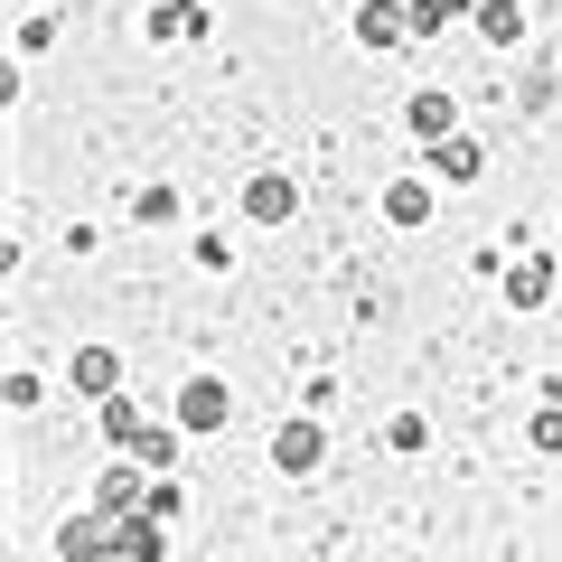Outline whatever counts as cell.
Listing matches in <instances>:
<instances>
[{
    "label": "cell",
    "instance_id": "obj_1",
    "mask_svg": "<svg viewBox=\"0 0 562 562\" xmlns=\"http://www.w3.org/2000/svg\"><path fill=\"white\" fill-rule=\"evenodd\" d=\"M113 553H122V516H103V506L57 525V562H113Z\"/></svg>",
    "mask_w": 562,
    "mask_h": 562
},
{
    "label": "cell",
    "instance_id": "obj_2",
    "mask_svg": "<svg viewBox=\"0 0 562 562\" xmlns=\"http://www.w3.org/2000/svg\"><path fill=\"white\" fill-rule=\"evenodd\" d=\"M225 413H235V394H225L216 375H198V384L179 394V422H188V431H225Z\"/></svg>",
    "mask_w": 562,
    "mask_h": 562
},
{
    "label": "cell",
    "instance_id": "obj_3",
    "mask_svg": "<svg viewBox=\"0 0 562 562\" xmlns=\"http://www.w3.org/2000/svg\"><path fill=\"white\" fill-rule=\"evenodd\" d=\"M272 469H319V422H281L272 431Z\"/></svg>",
    "mask_w": 562,
    "mask_h": 562
},
{
    "label": "cell",
    "instance_id": "obj_4",
    "mask_svg": "<svg viewBox=\"0 0 562 562\" xmlns=\"http://www.w3.org/2000/svg\"><path fill=\"white\" fill-rule=\"evenodd\" d=\"M357 38H366V47H394V38H413V10H394V0H366V10H357Z\"/></svg>",
    "mask_w": 562,
    "mask_h": 562
},
{
    "label": "cell",
    "instance_id": "obj_5",
    "mask_svg": "<svg viewBox=\"0 0 562 562\" xmlns=\"http://www.w3.org/2000/svg\"><path fill=\"white\" fill-rule=\"evenodd\" d=\"M244 206H254V216H262V225H281V216H291V206H301V188L281 179V169H262V179H254V188H244Z\"/></svg>",
    "mask_w": 562,
    "mask_h": 562
},
{
    "label": "cell",
    "instance_id": "obj_6",
    "mask_svg": "<svg viewBox=\"0 0 562 562\" xmlns=\"http://www.w3.org/2000/svg\"><path fill=\"white\" fill-rule=\"evenodd\" d=\"M66 384H76V394H103V403H113V384H122V366H113V347H85V357L66 366Z\"/></svg>",
    "mask_w": 562,
    "mask_h": 562
},
{
    "label": "cell",
    "instance_id": "obj_7",
    "mask_svg": "<svg viewBox=\"0 0 562 562\" xmlns=\"http://www.w3.org/2000/svg\"><path fill=\"white\" fill-rule=\"evenodd\" d=\"M543 291H553V262H543V254H535V262H516V272H506V301H516V310H535Z\"/></svg>",
    "mask_w": 562,
    "mask_h": 562
},
{
    "label": "cell",
    "instance_id": "obj_8",
    "mask_svg": "<svg viewBox=\"0 0 562 562\" xmlns=\"http://www.w3.org/2000/svg\"><path fill=\"white\" fill-rule=\"evenodd\" d=\"M132 497H140V469L122 460V469H103V487H94V506L103 516H132Z\"/></svg>",
    "mask_w": 562,
    "mask_h": 562
},
{
    "label": "cell",
    "instance_id": "obj_9",
    "mask_svg": "<svg viewBox=\"0 0 562 562\" xmlns=\"http://www.w3.org/2000/svg\"><path fill=\"white\" fill-rule=\"evenodd\" d=\"M113 562H160V516H122V553Z\"/></svg>",
    "mask_w": 562,
    "mask_h": 562
},
{
    "label": "cell",
    "instance_id": "obj_10",
    "mask_svg": "<svg viewBox=\"0 0 562 562\" xmlns=\"http://www.w3.org/2000/svg\"><path fill=\"white\" fill-rule=\"evenodd\" d=\"M384 216H394V225H422V216H431V188H422V179H394V188H384Z\"/></svg>",
    "mask_w": 562,
    "mask_h": 562
},
{
    "label": "cell",
    "instance_id": "obj_11",
    "mask_svg": "<svg viewBox=\"0 0 562 562\" xmlns=\"http://www.w3.org/2000/svg\"><path fill=\"white\" fill-rule=\"evenodd\" d=\"M403 122H413L422 140H450V94H413V113H403Z\"/></svg>",
    "mask_w": 562,
    "mask_h": 562
},
{
    "label": "cell",
    "instance_id": "obj_12",
    "mask_svg": "<svg viewBox=\"0 0 562 562\" xmlns=\"http://www.w3.org/2000/svg\"><path fill=\"white\" fill-rule=\"evenodd\" d=\"M479 29H487L497 47H516V38H525V10H516V0H487V10H479Z\"/></svg>",
    "mask_w": 562,
    "mask_h": 562
},
{
    "label": "cell",
    "instance_id": "obj_13",
    "mask_svg": "<svg viewBox=\"0 0 562 562\" xmlns=\"http://www.w3.org/2000/svg\"><path fill=\"white\" fill-rule=\"evenodd\" d=\"M140 431H150V422H140V413H132V403H122V394H113V403H103V441H122V450H132V441H140Z\"/></svg>",
    "mask_w": 562,
    "mask_h": 562
},
{
    "label": "cell",
    "instance_id": "obj_14",
    "mask_svg": "<svg viewBox=\"0 0 562 562\" xmlns=\"http://www.w3.org/2000/svg\"><path fill=\"white\" fill-rule=\"evenodd\" d=\"M150 29H160V38H198V29H206V10H198V0H169V10H160Z\"/></svg>",
    "mask_w": 562,
    "mask_h": 562
},
{
    "label": "cell",
    "instance_id": "obj_15",
    "mask_svg": "<svg viewBox=\"0 0 562 562\" xmlns=\"http://www.w3.org/2000/svg\"><path fill=\"white\" fill-rule=\"evenodd\" d=\"M431 169H441V179H479V140H441V160H431Z\"/></svg>",
    "mask_w": 562,
    "mask_h": 562
},
{
    "label": "cell",
    "instance_id": "obj_16",
    "mask_svg": "<svg viewBox=\"0 0 562 562\" xmlns=\"http://www.w3.org/2000/svg\"><path fill=\"white\" fill-rule=\"evenodd\" d=\"M460 20V0H413V38H431V29Z\"/></svg>",
    "mask_w": 562,
    "mask_h": 562
},
{
    "label": "cell",
    "instance_id": "obj_17",
    "mask_svg": "<svg viewBox=\"0 0 562 562\" xmlns=\"http://www.w3.org/2000/svg\"><path fill=\"white\" fill-rule=\"evenodd\" d=\"M132 460H140V469H169V460H179V441H169V431H140Z\"/></svg>",
    "mask_w": 562,
    "mask_h": 562
},
{
    "label": "cell",
    "instance_id": "obj_18",
    "mask_svg": "<svg viewBox=\"0 0 562 562\" xmlns=\"http://www.w3.org/2000/svg\"><path fill=\"white\" fill-rule=\"evenodd\" d=\"M535 450H562V403H553V413H535Z\"/></svg>",
    "mask_w": 562,
    "mask_h": 562
}]
</instances>
